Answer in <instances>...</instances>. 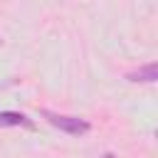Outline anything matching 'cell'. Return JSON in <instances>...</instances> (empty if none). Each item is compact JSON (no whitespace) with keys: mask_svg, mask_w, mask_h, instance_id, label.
<instances>
[{"mask_svg":"<svg viewBox=\"0 0 158 158\" xmlns=\"http://www.w3.org/2000/svg\"><path fill=\"white\" fill-rule=\"evenodd\" d=\"M126 79H128V81H146V84H153V81H158V64L151 62V64H146V67H141V69H136V72H128Z\"/></svg>","mask_w":158,"mask_h":158,"instance_id":"cell-2","label":"cell"},{"mask_svg":"<svg viewBox=\"0 0 158 158\" xmlns=\"http://www.w3.org/2000/svg\"><path fill=\"white\" fill-rule=\"evenodd\" d=\"M0 126H27V128H32V121L25 114H17V111H0Z\"/></svg>","mask_w":158,"mask_h":158,"instance_id":"cell-3","label":"cell"},{"mask_svg":"<svg viewBox=\"0 0 158 158\" xmlns=\"http://www.w3.org/2000/svg\"><path fill=\"white\" fill-rule=\"evenodd\" d=\"M42 116L54 126V128H59V131H64V133H69V136H84L89 128H91V123L86 121V118H79V116H62V114H54V111H42Z\"/></svg>","mask_w":158,"mask_h":158,"instance_id":"cell-1","label":"cell"},{"mask_svg":"<svg viewBox=\"0 0 158 158\" xmlns=\"http://www.w3.org/2000/svg\"><path fill=\"white\" fill-rule=\"evenodd\" d=\"M0 44H2V40H0Z\"/></svg>","mask_w":158,"mask_h":158,"instance_id":"cell-4","label":"cell"}]
</instances>
